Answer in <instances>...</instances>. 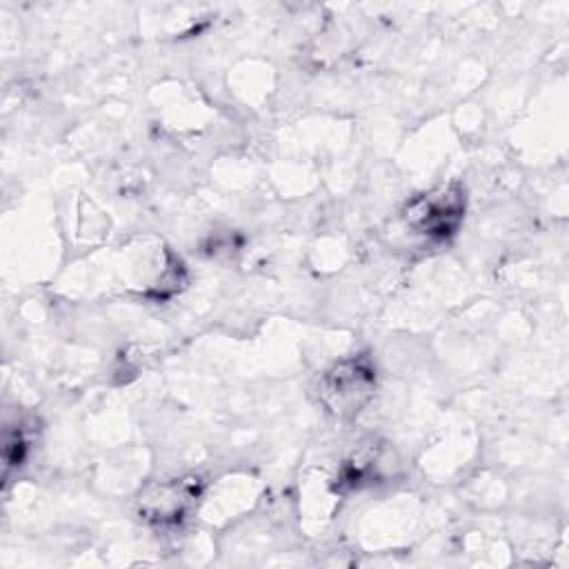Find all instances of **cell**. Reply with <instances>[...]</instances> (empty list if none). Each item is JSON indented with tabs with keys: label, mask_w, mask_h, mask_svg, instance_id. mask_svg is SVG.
<instances>
[{
	"label": "cell",
	"mask_w": 569,
	"mask_h": 569,
	"mask_svg": "<svg viewBox=\"0 0 569 569\" xmlns=\"http://www.w3.org/2000/svg\"><path fill=\"white\" fill-rule=\"evenodd\" d=\"M193 498V489L187 482H167L160 485L156 493H149L142 498V509L149 513V518H156L160 522L178 520L189 500Z\"/></svg>",
	"instance_id": "obj_3"
},
{
	"label": "cell",
	"mask_w": 569,
	"mask_h": 569,
	"mask_svg": "<svg viewBox=\"0 0 569 569\" xmlns=\"http://www.w3.org/2000/svg\"><path fill=\"white\" fill-rule=\"evenodd\" d=\"M465 211V196L458 187H440L407 207V222L422 236L447 238L456 231Z\"/></svg>",
	"instance_id": "obj_2"
},
{
	"label": "cell",
	"mask_w": 569,
	"mask_h": 569,
	"mask_svg": "<svg viewBox=\"0 0 569 569\" xmlns=\"http://www.w3.org/2000/svg\"><path fill=\"white\" fill-rule=\"evenodd\" d=\"M373 391V371L362 358L345 360L325 373L320 382V398L327 409L340 418L360 411Z\"/></svg>",
	"instance_id": "obj_1"
}]
</instances>
